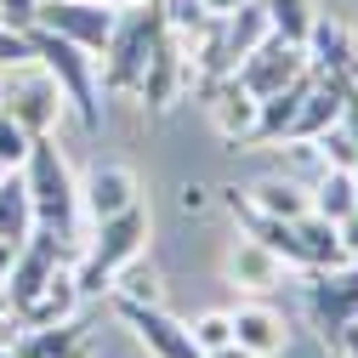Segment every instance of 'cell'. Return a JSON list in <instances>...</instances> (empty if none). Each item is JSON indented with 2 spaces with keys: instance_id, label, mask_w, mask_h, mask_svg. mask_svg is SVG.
Masks as SVG:
<instances>
[{
  "instance_id": "cell-1",
  "label": "cell",
  "mask_w": 358,
  "mask_h": 358,
  "mask_svg": "<svg viewBox=\"0 0 358 358\" xmlns=\"http://www.w3.org/2000/svg\"><path fill=\"white\" fill-rule=\"evenodd\" d=\"M17 171H23V188H29V205H34V228H46L69 245L74 228H80V182H74L63 148L52 137H34Z\"/></svg>"
},
{
  "instance_id": "cell-2",
  "label": "cell",
  "mask_w": 358,
  "mask_h": 358,
  "mask_svg": "<svg viewBox=\"0 0 358 358\" xmlns=\"http://www.w3.org/2000/svg\"><path fill=\"white\" fill-rule=\"evenodd\" d=\"M125 17H114V34L103 46V92H137L143 85V69L154 63L159 40L171 34L165 23V0H143V6H120Z\"/></svg>"
},
{
  "instance_id": "cell-3",
  "label": "cell",
  "mask_w": 358,
  "mask_h": 358,
  "mask_svg": "<svg viewBox=\"0 0 358 358\" xmlns=\"http://www.w3.org/2000/svg\"><path fill=\"white\" fill-rule=\"evenodd\" d=\"M148 228H154V216H148V205H143V199L131 205V210H120V216H108V222H97L92 250H85V256H80V267H74L80 301H85V296L114 290V279L125 273V267H137V256H143V245H148Z\"/></svg>"
},
{
  "instance_id": "cell-4",
  "label": "cell",
  "mask_w": 358,
  "mask_h": 358,
  "mask_svg": "<svg viewBox=\"0 0 358 358\" xmlns=\"http://www.w3.org/2000/svg\"><path fill=\"white\" fill-rule=\"evenodd\" d=\"M29 46H34L40 63L52 69V80H57L69 114L80 120V131H85V137H92V131H103V85H97L92 52L74 46V40H63V34H52V29H40V23H29Z\"/></svg>"
},
{
  "instance_id": "cell-5",
  "label": "cell",
  "mask_w": 358,
  "mask_h": 358,
  "mask_svg": "<svg viewBox=\"0 0 358 358\" xmlns=\"http://www.w3.org/2000/svg\"><path fill=\"white\" fill-rule=\"evenodd\" d=\"M63 108L69 103H63L52 69L40 63V57H23V63L0 69V114H12L29 137H52V125H57Z\"/></svg>"
},
{
  "instance_id": "cell-6",
  "label": "cell",
  "mask_w": 358,
  "mask_h": 358,
  "mask_svg": "<svg viewBox=\"0 0 358 358\" xmlns=\"http://www.w3.org/2000/svg\"><path fill=\"white\" fill-rule=\"evenodd\" d=\"M313 74V57H307V46H290V40H279V34H267L262 46L234 69V85L245 97H273V92H285V85H296V80H307Z\"/></svg>"
},
{
  "instance_id": "cell-7",
  "label": "cell",
  "mask_w": 358,
  "mask_h": 358,
  "mask_svg": "<svg viewBox=\"0 0 358 358\" xmlns=\"http://www.w3.org/2000/svg\"><path fill=\"white\" fill-rule=\"evenodd\" d=\"M114 313L131 324V336H137L154 358H205L199 352V341H194V330L182 324V319H171V313L159 307V301H143V296H114Z\"/></svg>"
},
{
  "instance_id": "cell-8",
  "label": "cell",
  "mask_w": 358,
  "mask_h": 358,
  "mask_svg": "<svg viewBox=\"0 0 358 358\" xmlns=\"http://www.w3.org/2000/svg\"><path fill=\"white\" fill-rule=\"evenodd\" d=\"M307 313L313 324L324 330V341L336 347L347 324H358V262H341V267H319L307 285Z\"/></svg>"
},
{
  "instance_id": "cell-9",
  "label": "cell",
  "mask_w": 358,
  "mask_h": 358,
  "mask_svg": "<svg viewBox=\"0 0 358 358\" xmlns=\"http://www.w3.org/2000/svg\"><path fill=\"white\" fill-rule=\"evenodd\" d=\"M114 17H120V6H108V0H40V12H34L40 29L74 40V46H85V52L108 46Z\"/></svg>"
},
{
  "instance_id": "cell-10",
  "label": "cell",
  "mask_w": 358,
  "mask_h": 358,
  "mask_svg": "<svg viewBox=\"0 0 358 358\" xmlns=\"http://www.w3.org/2000/svg\"><path fill=\"white\" fill-rule=\"evenodd\" d=\"M63 267V239L57 234H46V228H34L29 239H23V250H17V262H12V285H6V307L12 313H23L40 290L52 285V273Z\"/></svg>"
},
{
  "instance_id": "cell-11",
  "label": "cell",
  "mask_w": 358,
  "mask_h": 358,
  "mask_svg": "<svg viewBox=\"0 0 358 358\" xmlns=\"http://www.w3.org/2000/svg\"><path fill=\"white\" fill-rule=\"evenodd\" d=\"M228 210H234V222H239V234H250L256 245H267L285 267H307V273H313V262H307V245H301V234H296V222L256 210L245 194H228Z\"/></svg>"
},
{
  "instance_id": "cell-12",
  "label": "cell",
  "mask_w": 358,
  "mask_h": 358,
  "mask_svg": "<svg viewBox=\"0 0 358 358\" xmlns=\"http://www.w3.org/2000/svg\"><path fill=\"white\" fill-rule=\"evenodd\" d=\"M341 92H347V74H336V69H319V74H313L307 97H301V108H296V120H290V131H285V148H301V143L319 137V131H330V125L341 120Z\"/></svg>"
},
{
  "instance_id": "cell-13",
  "label": "cell",
  "mask_w": 358,
  "mask_h": 358,
  "mask_svg": "<svg viewBox=\"0 0 358 358\" xmlns=\"http://www.w3.org/2000/svg\"><path fill=\"white\" fill-rule=\"evenodd\" d=\"M188 80H194V63L182 57L176 34H165V40H159V52H154V63L143 69L137 97H143L154 114H165V108H176V97H182V85H188Z\"/></svg>"
},
{
  "instance_id": "cell-14",
  "label": "cell",
  "mask_w": 358,
  "mask_h": 358,
  "mask_svg": "<svg viewBox=\"0 0 358 358\" xmlns=\"http://www.w3.org/2000/svg\"><path fill=\"white\" fill-rule=\"evenodd\" d=\"M222 273H228L234 290L267 296V290H279V285H285V262L267 250V245H256L250 234H239V245L228 250V262H222Z\"/></svg>"
},
{
  "instance_id": "cell-15",
  "label": "cell",
  "mask_w": 358,
  "mask_h": 358,
  "mask_svg": "<svg viewBox=\"0 0 358 358\" xmlns=\"http://www.w3.org/2000/svg\"><path fill=\"white\" fill-rule=\"evenodd\" d=\"M137 199H143V188H137V171L131 165H97L80 188V205L92 210V222H108V216L131 210Z\"/></svg>"
},
{
  "instance_id": "cell-16",
  "label": "cell",
  "mask_w": 358,
  "mask_h": 358,
  "mask_svg": "<svg viewBox=\"0 0 358 358\" xmlns=\"http://www.w3.org/2000/svg\"><path fill=\"white\" fill-rule=\"evenodd\" d=\"M205 97H210V120H216V131L228 143H250V125H256V97H245L239 85H234V74L228 80H216V85H205Z\"/></svg>"
},
{
  "instance_id": "cell-17",
  "label": "cell",
  "mask_w": 358,
  "mask_h": 358,
  "mask_svg": "<svg viewBox=\"0 0 358 358\" xmlns=\"http://www.w3.org/2000/svg\"><path fill=\"white\" fill-rule=\"evenodd\" d=\"M234 341H239L245 352H256V358H273V352H285L290 324L279 319L273 307H239V313H234Z\"/></svg>"
},
{
  "instance_id": "cell-18",
  "label": "cell",
  "mask_w": 358,
  "mask_h": 358,
  "mask_svg": "<svg viewBox=\"0 0 358 358\" xmlns=\"http://www.w3.org/2000/svg\"><path fill=\"white\" fill-rule=\"evenodd\" d=\"M85 347V324L80 319H63V324H23V336L12 341L17 358H69Z\"/></svg>"
},
{
  "instance_id": "cell-19",
  "label": "cell",
  "mask_w": 358,
  "mask_h": 358,
  "mask_svg": "<svg viewBox=\"0 0 358 358\" xmlns=\"http://www.w3.org/2000/svg\"><path fill=\"white\" fill-rule=\"evenodd\" d=\"M74 307H80V285H74L69 267H57L52 285L40 290V296L17 313V319H23V324H63V319H74Z\"/></svg>"
},
{
  "instance_id": "cell-20",
  "label": "cell",
  "mask_w": 358,
  "mask_h": 358,
  "mask_svg": "<svg viewBox=\"0 0 358 358\" xmlns=\"http://www.w3.org/2000/svg\"><path fill=\"white\" fill-rule=\"evenodd\" d=\"M34 234V205H29V188H23V171H6L0 176V239L17 245Z\"/></svg>"
},
{
  "instance_id": "cell-21",
  "label": "cell",
  "mask_w": 358,
  "mask_h": 358,
  "mask_svg": "<svg viewBox=\"0 0 358 358\" xmlns=\"http://www.w3.org/2000/svg\"><path fill=\"white\" fill-rule=\"evenodd\" d=\"M296 234H301V245H307V262H313V273H319V267H341V262H347V245H341V222H330V216H319V210H307V216L296 222Z\"/></svg>"
},
{
  "instance_id": "cell-22",
  "label": "cell",
  "mask_w": 358,
  "mask_h": 358,
  "mask_svg": "<svg viewBox=\"0 0 358 358\" xmlns=\"http://www.w3.org/2000/svg\"><path fill=\"white\" fill-rule=\"evenodd\" d=\"M262 12H267V29H273L279 40H290V46H307L313 23H319L313 0H262Z\"/></svg>"
},
{
  "instance_id": "cell-23",
  "label": "cell",
  "mask_w": 358,
  "mask_h": 358,
  "mask_svg": "<svg viewBox=\"0 0 358 358\" xmlns=\"http://www.w3.org/2000/svg\"><path fill=\"white\" fill-rule=\"evenodd\" d=\"M245 199H250L256 210H267V216H285V222H301V216L313 210V199H307L296 182H279V176H267V182L245 188Z\"/></svg>"
},
{
  "instance_id": "cell-24",
  "label": "cell",
  "mask_w": 358,
  "mask_h": 358,
  "mask_svg": "<svg viewBox=\"0 0 358 358\" xmlns=\"http://www.w3.org/2000/svg\"><path fill=\"white\" fill-rule=\"evenodd\" d=\"M313 199V210H319V216H330V222H347L352 210H358V182H352V171H324V182L319 188H313L307 194Z\"/></svg>"
},
{
  "instance_id": "cell-25",
  "label": "cell",
  "mask_w": 358,
  "mask_h": 358,
  "mask_svg": "<svg viewBox=\"0 0 358 358\" xmlns=\"http://www.w3.org/2000/svg\"><path fill=\"white\" fill-rule=\"evenodd\" d=\"M188 330H194L199 352H216V347H228V341H234V313H205V319L188 324Z\"/></svg>"
},
{
  "instance_id": "cell-26",
  "label": "cell",
  "mask_w": 358,
  "mask_h": 358,
  "mask_svg": "<svg viewBox=\"0 0 358 358\" xmlns=\"http://www.w3.org/2000/svg\"><path fill=\"white\" fill-rule=\"evenodd\" d=\"M29 143H34L29 131H23L12 114H0V165H6V171H17V165H23V154H29Z\"/></svg>"
},
{
  "instance_id": "cell-27",
  "label": "cell",
  "mask_w": 358,
  "mask_h": 358,
  "mask_svg": "<svg viewBox=\"0 0 358 358\" xmlns=\"http://www.w3.org/2000/svg\"><path fill=\"white\" fill-rule=\"evenodd\" d=\"M23 57H34V46H29V29L0 23V69H6V63H23Z\"/></svg>"
},
{
  "instance_id": "cell-28",
  "label": "cell",
  "mask_w": 358,
  "mask_h": 358,
  "mask_svg": "<svg viewBox=\"0 0 358 358\" xmlns=\"http://www.w3.org/2000/svg\"><path fill=\"white\" fill-rule=\"evenodd\" d=\"M40 12V0H0V23H12V29H29Z\"/></svg>"
},
{
  "instance_id": "cell-29",
  "label": "cell",
  "mask_w": 358,
  "mask_h": 358,
  "mask_svg": "<svg viewBox=\"0 0 358 358\" xmlns=\"http://www.w3.org/2000/svg\"><path fill=\"white\" fill-rule=\"evenodd\" d=\"M341 131L358 143V80H347V92H341Z\"/></svg>"
},
{
  "instance_id": "cell-30",
  "label": "cell",
  "mask_w": 358,
  "mask_h": 358,
  "mask_svg": "<svg viewBox=\"0 0 358 358\" xmlns=\"http://www.w3.org/2000/svg\"><path fill=\"white\" fill-rule=\"evenodd\" d=\"M341 245H347V262H358V210L341 222Z\"/></svg>"
},
{
  "instance_id": "cell-31",
  "label": "cell",
  "mask_w": 358,
  "mask_h": 358,
  "mask_svg": "<svg viewBox=\"0 0 358 358\" xmlns=\"http://www.w3.org/2000/svg\"><path fill=\"white\" fill-rule=\"evenodd\" d=\"M199 6H205L210 17H228V12H239V6H250V0H199Z\"/></svg>"
},
{
  "instance_id": "cell-32",
  "label": "cell",
  "mask_w": 358,
  "mask_h": 358,
  "mask_svg": "<svg viewBox=\"0 0 358 358\" xmlns=\"http://www.w3.org/2000/svg\"><path fill=\"white\" fill-rule=\"evenodd\" d=\"M336 347H341V352H347V358H358V324H347V330H341V341H336Z\"/></svg>"
},
{
  "instance_id": "cell-33",
  "label": "cell",
  "mask_w": 358,
  "mask_h": 358,
  "mask_svg": "<svg viewBox=\"0 0 358 358\" xmlns=\"http://www.w3.org/2000/svg\"><path fill=\"white\" fill-rule=\"evenodd\" d=\"M205 358H256V352H245L239 341H228V347H216V352H205Z\"/></svg>"
},
{
  "instance_id": "cell-34",
  "label": "cell",
  "mask_w": 358,
  "mask_h": 358,
  "mask_svg": "<svg viewBox=\"0 0 358 358\" xmlns=\"http://www.w3.org/2000/svg\"><path fill=\"white\" fill-rule=\"evenodd\" d=\"M12 262H17V245H6V239H0V279L12 273Z\"/></svg>"
},
{
  "instance_id": "cell-35",
  "label": "cell",
  "mask_w": 358,
  "mask_h": 358,
  "mask_svg": "<svg viewBox=\"0 0 358 358\" xmlns=\"http://www.w3.org/2000/svg\"><path fill=\"white\" fill-rule=\"evenodd\" d=\"M0 358H17V352H12V347H0Z\"/></svg>"
},
{
  "instance_id": "cell-36",
  "label": "cell",
  "mask_w": 358,
  "mask_h": 358,
  "mask_svg": "<svg viewBox=\"0 0 358 358\" xmlns=\"http://www.w3.org/2000/svg\"><path fill=\"white\" fill-rule=\"evenodd\" d=\"M69 358H85V347H80V352H69Z\"/></svg>"
},
{
  "instance_id": "cell-37",
  "label": "cell",
  "mask_w": 358,
  "mask_h": 358,
  "mask_svg": "<svg viewBox=\"0 0 358 358\" xmlns=\"http://www.w3.org/2000/svg\"><path fill=\"white\" fill-rule=\"evenodd\" d=\"M0 176H6V165H0Z\"/></svg>"
},
{
  "instance_id": "cell-38",
  "label": "cell",
  "mask_w": 358,
  "mask_h": 358,
  "mask_svg": "<svg viewBox=\"0 0 358 358\" xmlns=\"http://www.w3.org/2000/svg\"><path fill=\"white\" fill-rule=\"evenodd\" d=\"M352 182H358V171H352Z\"/></svg>"
}]
</instances>
